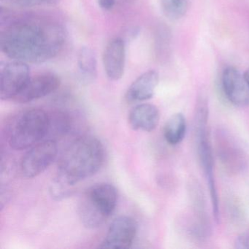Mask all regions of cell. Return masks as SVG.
<instances>
[{"label":"cell","instance_id":"6da1fadb","mask_svg":"<svg viewBox=\"0 0 249 249\" xmlns=\"http://www.w3.org/2000/svg\"><path fill=\"white\" fill-rule=\"evenodd\" d=\"M65 41L62 25L36 16H6V24L0 35V46L5 55L25 63H42L54 58Z\"/></svg>","mask_w":249,"mask_h":249},{"label":"cell","instance_id":"7a4b0ae2","mask_svg":"<svg viewBox=\"0 0 249 249\" xmlns=\"http://www.w3.org/2000/svg\"><path fill=\"white\" fill-rule=\"evenodd\" d=\"M105 148L100 140L86 135L72 141L59 160L58 181L74 189L80 181L95 175L104 164Z\"/></svg>","mask_w":249,"mask_h":249},{"label":"cell","instance_id":"3957f363","mask_svg":"<svg viewBox=\"0 0 249 249\" xmlns=\"http://www.w3.org/2000/svg\"><path fill=\"white\" fill-rule=\"evenodd\" d=\"M117 202V190L113 185L103 183L91 186L78 205L81 222L87 228H98L113 213Z\"/></svg>","mask_w":249,"mask_h":249},{"label":"cell","instance_id":"277c9868","mask_svg":"<svg viewBox=\"0 0 249 249\" xmlns=\"http://www.w3.org/2000/svg\"><path fill=\"white\" fill-rule=\"evenodd\" d=\"M49 124V113L44 110L31 108L23 110L13 118L8 129L10 146L25 150L44 141Z\"/></svg>","mask_w":249,"mask_h":249},{"label":"cell","instance_id":"5b68a950","mask_svg":"<svg viewBox=\"0 0 249 249\" xmlns=\"http://www.w3.org/2000/svg\"><path fill=\"white\" fill-rule=\"evenodd\" d=\"M208 108L207 102L203 98H201L197 103L195 120L198 157L209 189L214 217L215 221H218L220 219V212L218 192L214 176L213 154L208 132Z\"/></svg>","mask_w":249,"mask_h":249},{"label":"cell","instance_id":"8992f818","mask_svg":"<svg viewBox=\"0 0 249 249\" xmlns=\"http://www.w3.org/2000/svg\"><path fill=\"white\" fill-rule=\"evenodd\" d=\"M58 147L56 141L46 140L33 145L21 160L20 168L26 178L36 177L45 171L56 160Z\"/></svg>","mask_w":249,"mask_h":249},{"label":"cell","instance_id":"52a82bcc","mask_svg":"<svg viewBox=\"0 0 249 249\" xmlns=\"http://www.w3.org/2000/svg\"><path fill=\"white\" fill-rule=\"evenodd\" d=\"M30 78V68L25 62L14 60L2 66L0 84L1 100H14Z\"/></svg>","mask_w":249,"mask_h":249},{"label":"cell","instance_id":"ba28073f","mask_svg":"<svg viewBox=\"0 0 249 249\" xmlns=\"http://www.w3.org/2000/svg\"><path fill=\"white\" fill-rule=\"evenodd\" d=\"M137 234L135 220L126 215L118 217L110 224L101 249H126L132 246Z\"/></svg>","mask_w":249,"mask_h":249},{"label":"cell","instance_id":"9c48e42d","mask_svg":"<svg viewBox=\"0 0 249 249\" xmlns=\"http://www.w3.org/2000/svg\"><path fill=\"white\" fill-rule=\"evenodd\" d=\"M60 84V79L56 74L52 72L39 74L30 78L25 87L13 101L27 103L39 100L56 91Z\"/></svg>","mask_w":249,"mask_h":249},{"label":"cell","instance_id":"30bf717a","mask_svg":"<svg viewBox=\"0 0 249 249\" xmlns=\"http://www.w3.org/2000/svg\"><path fill=\"white\" fill-rule=\"evenodd\" d=\"M221 85L226 98L239 107L249 105V87L243 75L233 67H227L223 71Z\"/></svg>","mask_w":249,"mask_h":249},{"label":"cell","instance_id":"8fae6325","mask_svg":"<svg viewBox=\"0 0 249 249\" xmlns=\"http://www.w3.org/2000/svg\"><path fill=\"white\" fill-rule=\"evenodd\" d=\"M126 64V46L121 37L112 39L103 54V65L109 79L119 81L123 77Z\"/></svg>","mask_w":249,"mask_h":249},{"label":"cell","instance_id":"7c38bea8","mask_svg":"<svg viewBox=\"0 0 249 249\" xmlns=\"http://www.w3.org/2000/svg\"><path fill=\"white\" fill-rule=\"evenodd\" d=\"M158 72L154 70L140 75L128 89L126 99L129 103L145 101L154 97L159 84Z\"/></svg>","mask_w":249,"mask_h":249},{"label":"cell","instance_id":"4fadbf2b","mask_svg":"<svg viewBox=\"0 0 249 249\" xmlns=\"http://www.w3.org/2000/svg\"><path fill=\"white\" fill-rule=\"evenodd\" d=\"M160 113L157 106L152 104H140L129 113V125L134 130L152 132L158 126Z\"/></svg>","mask_w":249,"mask_h":249},{"label":"cell","instance_id":"5bb4252c","mask_svg":"<svg viewBox=\"0 0 249 249\" xmlns=\"http://www.w3.org/2000/svg\"><path fill=\"white\" fill-rule=\"evenodd\" d=\"M218 144V157L227 170L237 173L245 165V157L241 149L230 138L222 136Z\"/></svg>","mask_w":249,"mask_h":249},{"label":"cell","instance_id":"9a60e30c","mask_svg":"<svg viewBox=\"0 0 249 249\" xmlns=\"http://www.w3.org/2000/svg\"><path fill=\"white\" fill-rule=\"evenodd\" d=\"M78 68L81 81L92 84L97 76V62L95 53L89 47H82L78 55Z\"/></svg>","mask_w":249,"mask_h":249},{"label":"cell","instance_id":"2e32d148","mask_svg":"<svg viewBox=\"0 0 249 249\" xmlns=\"http://www.w3.org/2000/svg\"><path fill=\"white\" fill-rule=\"evenodd\" d=\"M72 127V120L68 113L56 111L49 114L47 133L46 140L54 141L66 135Z\"/></svg>","mask_w":249,"mask_h":249},{"label":"cell","instance_id":"e0dca14e","mask_svg":"<svg viewBox=\"0 0 249 249\" xmlns=\"http://www.w3.org/2000/svg\"><path fill=\"white\" fill-rule=\"evenodd\" d=\"M186 128V118L182 113H178L173 115L164 126V139L170 145H178L185 138Z\"/></svg>","mask_w":249,"mask_h":249},{"label":"cell","instance_id":"ac0fdd59","mask_svg":"<svg viewBox=\"0 0 249 249\" xmlns=\"http://www.w3.org/2000/svg\"><path fill=\"white\" fill-rule=\"evenodd\" d=\"M161 8L167 18L177 21L187 13L189 0H161Z\"/></svg>","mask_w":249,"mask_h":249},{"label":"cell","instance_id":"d6986e66","mask_svg":"<svg viewBox=\"0 0 249 249\" xmlns=\"http://www.w3.org/2000/svg\"><path fill=\"white\" fill-rule=\"evenodd\" d=\"M10 4L22 8L56 5L60 0H6Z\"/></svg>","mask_w":249,"mask_h":249},{"label":"cell","instance_id":"ffe728a7","mask_svg":"<svg viewBox=\"0 0 249 249\" xmlns=\"http://www.w3.org/2000/svg\"><path fill=\"white\" fill-rule=\"evenodd\" d=\"M99 6L104 11H112L117 5V0H97Z\"/></svg>","mask_w":249,"mask_h":249},{"label":"cell","instance_id":"44dd1931","mask_svg":"<svg viewBox=\"0 0 249 249\" xmlns=\"http://www.w3.org/2000/svg\"><path fill=\"white\" fill-rule=\"evenodd\" d=\"M236 246L239 249H249V234H243L237 239Z\"/></svg>","mask_w":249,"mask_h":249},{"label":"cell","instance_id":"7402d4cb","mask_svg":"<svg viewBox=\"0 0 249 249\" xmlns=\"http://www.w3.org/2000/svg\"><path fill=\"white\" fill-rule=\"evenodd\" d=\"M243 77H244L245 81H246V84L249 87V68L245 71Z\"/></svg>","mask_w":249,"mask_h":249},{"label":"cell","instance_id":"603a6c76","mask_svg":"<svg viewBox=\"0 0 249 249\" xmlns=\"http://www.w3.org/2000/svg\"><path fill=\"white\" fill-rule=\"evenodd\" d=\"M131 1H133V0H117L118 3H128V2H131Z\"/></svg>","mask_w":249,"mask_h":249}]
</instances>
